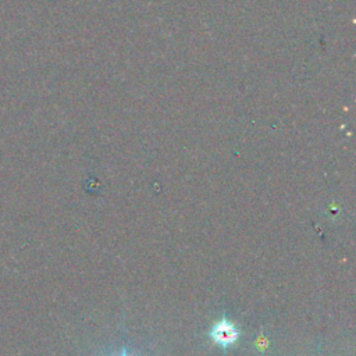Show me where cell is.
Listing matches in <instances>:
<instances>
[{"label": "cell", "instance_id": "1", "mask_svg": "<svg viewBox=\"0 0 356 356\" xmlns=\"http://www.w3.org/2000/svg\"><path fill=\"white\" fill-rule=\"evenodd\" d=\"M210 337L211 339L220 345L222 349H225L228 345L234 343L238 337H239V331L235 328V325L232 323H229L225 316H222V318L214 324V327L210 331Z\"/></svg>", "mask_w": 356, "mask_h": 356}, {"label": "cell", "instance_id": "2", "mask_svg": "<svg viewBox=\"0 0 356 356\" xmlns=\"http://www.w3.org/2000/svg\"><path fill=\"white\" fill-rule=\"evenodd\" d=\"M121 356H127V353H125V349H122V355Z\"/></svg>", "mask_w": 356, "mask_h": 356}]
</instances>
